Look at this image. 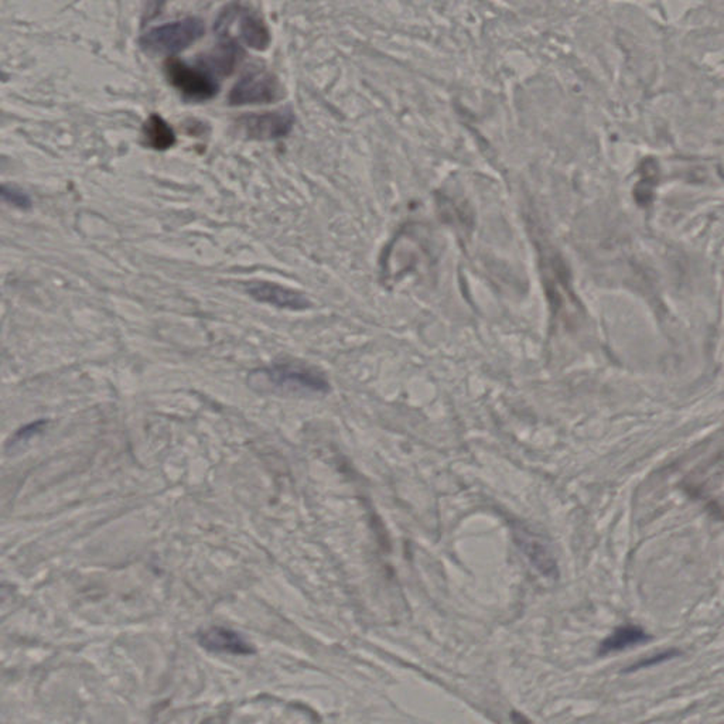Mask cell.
<instances>
[{
    "label": "cell",
    "instance_id": "1",
    "mask_svg": "<svg viewBox=\"0 0 724 724\" xmlns=\"http://www.w3.org/2000/svg\"><path fill=\"white\" fill-rule=\"evenodd\" d=\"M248 383L258 392L295 393L315 395L330 390L327 380L320 371L302 362H277L270 367L250 372Z\"/></svg>",
    "mask_w": 724,
    "mask_h": 724
},
{
    "label": "cell",
    "instance_id": "2",
    "mask_svg": "<svg viewBox=\"0 0 724 724\" xmlns=\"http://www.w3.org/2000/svg\"><path fill=\"white\" fill-rule=\"evenodd\" d=\"M205 26L195 17L175 20L172 24L153 27L140 37L139 44L150 54L174 56L184 52L204 36Z\"/></svg>",
    "mask_w": 724,
    "mask_h": 724
},
{
    "label": "cell",
    "instance_id": "3",
    "mask_svg": "<svg viewBox=\"0 0 724 724\" xmlns=\"http://www.w3.org/2000/svg\"><path fill=\"white\" fill-rule=\"evenodd\" d=\"M279 81L272 72L268 70L255 69L248 71L247 74L234 85L228 102L232 107H242V105H260L270 104L280 98Z\"/></svg>",
    "mask_w": 724,
    "mask_h": 724
},
{
    "label": "cell",
    "instance_id": "4",
    "mask_svg": "<svg viewBox=\"0 0 724 724\" xmlns=\"http://www.w3.org/2000/svg\"><path fill=\"white\" fill-rule=\"evenodd\" d=\"M170 84L193 101H207L215 97L218 84L204 69H195L177 59H169L165 65Z\"/></svg>",
    "mask_w": 724,
    "mask_h": 724
},
{
    "label": "cell",
    "instance_id": "5",
    "mask_svg": "<svg viewBox=\"0 0 724 724\" xmlns=\"http://www.w3.org/2000/svg\"><path fill=\"white\" fill-rule=\"evenodd\" d=\"M295 127V114L289 108L273 112L247 115L238 120L240 134L252 140H277L287 137Z\"/></svg>",
    "mask_w": 724,
    "mask_h": 724
},
{
    "label": "cell",
    "instance_id": "6",
    "mask_svg": "<svg viewBox=\"0 0 724 724\" xmlns=\"http://www.w3.org/2000/svg\"><path fill=\"white\" fill-rule=\"evenodd\" d=\"M247 292L257 302L267 303V305L275 306L279 309L297 312V310L309 309L312 306L310 300L303 293L287 287H280L277 283L263 282V280L250 282L247 287Z\"/></svg>",
    "mask_w": 724,
    "mask_h": 724
},
{
    "label": "cell",
    "instance_id": "7",
    "mask_svg": "<svg viewBox=\"0 0 724 724\" xmlns=\"http://www.w3.org/2000/svg\"><path fill=\"white\" fill-rule=\"evenodd\" d=\"M235 16H237L238 30L242 42L250 49L267 50L270 42L269 30L267 24L254 12L235 5Z\"/></svg>",
    "mask_w": 724,
    "mask_h": 724
},
{
    "label": "cell",
    "instance_id": "8",
    "mask_svg": "<svg viewBox=\"0 0 724 724\" xmlns=\"http://www.w3.org/2000/svg\"><path fill=\"white\" fill-rule=\"evenodd\" d=\"M650 634L638 625H621L616 628L613 633L600 644L598 653L600 655H610V653H621V651L631 650L634 646L651 641Z\"/></svg>",
    "mask_w": 724,
    "mask_h": 724
},
{
    "label": "cell",
    "instance_id": "9",
    "mask_svg": "<svg viewBox=\"0 0 724 724\" xmlns=\"http://www.w3.org/2000/svg\"><path fill=\"white\" fill-rule=\"evenodd\" d=\"M202 646L212 651H221V653H252L249 644L240 638L234 631L224 630V628H212L205 631L200 637Z\"/></svg>",
    "mask_w": 724,
    "mask_h": 724
},
{
    "label": "cell",
    "instance_id": "10",
    "mask_svg": "<svg viewBox=\"0 0 724 724\" xmlns=\"http://www.w3.org/2000/svg\"><path fill=\"white\" fill-rule=\"evenodd\" d=\"M144 136L146 144L155 150H167L175 144L174 130L159 115H150L145 122Z\"/></svg>",
    "mask_w": 724,
    "mask_h": 724
},
{
    "label": "cell",
    "instance_id": "11",
    "mask_svg": "<svg viewBox=\"0 0 724 724\" xmlns=\"http://www.w3.org/2000/svg\"><path fill=\"white\" fill-rule=\"evenodd\" d=\"M681 651L676 648H669V650L660 651V653H653V655L644 656L640 660L635 661L633 665L625 669V672H637L641 669L651 668V666L661 665L666 661L675 660L681 655Z\"/></svg>",
    "mask_w": 724,
    "mask_h": 724
},
{
    "label": "cell",
    "instance_id": "12",
    "mask_svg": "<svg viewBox=\"0 0 724 724\" xmlns=\"http://www.w3.org/2000/svg\"><path fill=\"white\" fill-rule=\"evenodd\" d=\"M2 197H4L5 202L14 204V207L22 208V210H27V208L32 207V200H30L29 195L17 189V187H14V185H4L2 187Z\"/></svg>",
    "mask_w": 724,
    "mask_h": 724
},
{
    "label": "cell",
    "instance_id": "13",
    "mask_svg": "<svg viewBox=\"0 0 724 724\" xmlns=\"http://www.w3.org/2000/svg\"><path fill=\"white\" fill-rule=\"evenodd\" d=\"M46 420H39V422L30 423V425L24 426L19 432L14 435V445H17V443H22L24 440H27V438L33 437V436L37 435L40 430L44 428L46 425Z\"/></svg>",
    "mask_w": 724,
    "mask_h": 724
},
{
    "label": "cell",
    "instance_id": "14",
    "mask_svg": "<svg viewBox=\"0 0 724 724\" xmlns=\"http://www.w3.org/2000/svg\"><path fill=\"white\" fill-rule=\"evenodd\" d=\"M512 720L515 724H532L530 720H528V719L525 718V716L521 715V713H518V711H513Z\"/></svg>",
    "mask_w": 724,
    "mask_h": 724
}]
</instances>
